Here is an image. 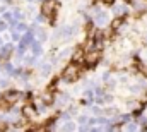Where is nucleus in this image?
<instances>
[{
	"label": "nucleus",
	"mask_w": 147,
	"mask_h": 132,
	"mask_svg": "<svg viewBox=\"0 0 147 132\" xmlns=\"http://www.w3.org/2000/svg\"><path fill=\"white\" fill-rule=\"evenodd\" d=\"M14 69H16V67L12 65V64H5V65H3V70H5L7 76H12V74H14Z\"/></svg>",
	"instance_id": "obj_22"
},
{
	"label": "nucleus",
	"mask_w": 147,
	"mask_h": 132,
	"mask_svg": "<svg viewBox=\"0 0 147 132\" xmlns=\"http://www.w3.org/2000/svg\"><path fill=\"white\" fill-rule=\"evenodd\" d=\"M113 14L115 16H127L128 14V9H127V5L125 3H113Z\"/></svg>",
	"instance_id": "obj_9"
},
{
	"label": "nucleus",
	"mask_w": 147,
	"mask_h": 132,
	"mask_svg": "<svg viewBox=\"0 0 147 132\" xmlns=\"http://www.w3.org/2000/svg\"><path fill=\"white\" fill-rule=\"evenodd\" d=\"M48 17L45 16V14H39V16H36V22H45Z\"/></svg>",
	"instance_id": "obj_26"
},
{
	"label": "nucleus",
	"mask_w": 147,
	"mask_h": 132,
	"mask_svg": "<svg viewBox=\"0 0 147 132\" xmlns=\"http://www.w3.org/2000/svg\"><path fill=\"white\" fill-rule=\"evenodd\" d=\"M39 2H43V0H39Z\"/></svg>",
	"instance_id": "obj_34"
},
{
	"label": "nucleus",
	"mask_w": 147,
	"mask_h": 132,
	"mask_svg": "<svg viewBox=\"0 0 147 132\" xmlns=\"http://www.w3.org/2000/svg\"><path fill=\"white\" fill-rule=\"evenodd\" d=\"M55 12H57V0H43L41 2V14L50 17Z\"/></svg>",
	"instance_id": "obj_4"
},
{
	"label": "nucleus",
	"mask_w": 147,
	"mask_h": 132,
	"mask_svg": "<svg viewBox=\"0 0 147 132\" xmlns=\"http://www.w3.org/2000/svg\"><path fill=\"white\" fill-rule=\"evenodd\" d=\"M91 110H92V113H94V115H101V113H103V110H101L99 106H92Z\"/></svg>",
	"instance_id": "obj_27"
},
{
	"label": "nucleus",
	"mask_w": 147,
	"mask_h": 132,
	"mask_svg": "<svg viewBox=\"0 0 147 132\" xmlns=\"http://www.w3.org/2000/svg\"><path fill=\"white\" fill-rule=\"evenodd\" d=\"M121 26H125V19H123L121 16H116V17L111 21V29H113V31H118Z\"/></svg>",
	"instance_id": "obj_11"
},
{
	"label": "nucleus",
	"mask_w": 147,
	"mask_h": 132,
	"mask_svg": "<svg viewBox=\"0 0 147 132\" xmlns=\"http://www.w3.org/2000/svg\"><path fill=\"white\" fill-rule=\"evenodd\" d=\"M3 99H7L10 105H16L19 99L22 98V93L21 91H17V89H7L5 93H3V96H2Z\"/></svg>",
	"instance_id": "obj_5"
},
{
	"label": "nucleus",
	"mask_w": 147,
	"mask_h": 132,
	"mask_svg": "<svg viewBox=\"0 0 147 132\" xmlns=\"http://www.w3.org/2000/svg\"><path fill=\"white\" fill-rule=\"evenodd\" d=\"M12 16H14L16 19H19V21H22V17H24V14H22V10H21V9H17V7H16V9L12 10Z\"/></svg>",
	"instance_id": "obj_19"
},
{
	"label": "nucleus",
	"mask_w": 147,
	"mask_h": 132,
	"mask_svg": "<svg viewBox=\"0 0 147 132\" xmlns=\"http://www.w3.org/2000/svg\"><path fill=\"white\" fill-rule=\"evenodd\" d=\"M79 124H80V125H87V124H89V117L80 115V117H79Z\"/></svg>",
	"instance_id": "obj_23"
},
{
	"label": "nucleus",
	"mask_w": 147,
	"mask_h": 132,
	"mask_svg": "<svg viewBox=\"0 0 147 132\" xmlns=\"http://www.w3.org/2000/svg\"><path fill=\"white\" fill-rule=\"evenodd\" d=\"M9 86V79L7 77H0V88H7Z\"/></svg>",
	"instance_id": "obj_25"
},
{
	"label": "nucleus",
	"mask_w": 147,
	"mask_h": 132,
	"mask_svg": "<svg viewBox=\"0 0 147 132\" xmlns=\"http://www.w3.org/2000/svg\"><path fill=\"white\" fill-rule=\"evenodd\" d=\"M14 53V46L12 43H3L0 46V60H9Z\"/></svg>",
	"instance_id": "obj_6"
},
{
	"label": "nucleus",
	"mask_w": 147,
	"mask_h": 132,
	"mask_svg": "<svg viewBox=\"0 0 147 132\" xmlns=\"http://www.w3.org/2000/svg\"><path fill=\"white\" fill-rule=\"evenodd\" d=\"M10 36H12V41H17V39L21 41V38H22L21 33H19L17 29H10Z\"/></svg>",
	"instance_id": "obj_21"
},
{
	"label": "nucleus",
	"mask_w": 147,
	"mask_h": 132,
	"mask_svg": "<svg viewBox=\"0 0 147 132\" xmlns=\"http://www.w3.org/2000/svg\"><path fill=\"white\" fill-rule=\"evenodd\" d=\"M84 53H86L84 48H77V50L74 52V55H72L74 62H84Z\"/></svg>",
	"instance_id": "obj_13"
},
{
	"label": "nucleus",
	"mask_w": 147,
	"mask_h": 132,
	"mask_svg": "<svg viewBox=\"0 0 147 132\" xmlns=\"http://www.w3.org/2000/svg\"><path fill=\"white\" fill-rule=\"evenodd\" d=\"M28 2H33V0H28Z\"/></svg>",
	"instance_id": "obj_33"
},
{
	"label": "nucleus",
	"mask_w": 147,
	"mask_h": 132,
	"mask_svg": "<svg viewBox=\"0 0 147 132\" xmlns=\"http://www.w3.org/2000/svg\"><path fill=\"white\" fill-rule=\"evenodd\" d=\"M72 55V50L70 48H63L62 52H60V55H58V60H65L67 57H70Z\"/></svg>",
	"instance_id": "obj_16"
},
{
	"label": "nucleus",
	"mask_w": 147,
	"mask_h": 132,
	"mask_svg": "<svg viewBox=\"0 0 147 132\" xmlns=\"http://www.w3.org/2000/svg\"><path fill=\"white\" fill-rule=\"evenodd\" d=\"M10 106H12V105H10L7 99H3V98L0 99V112H7V110H10Z\"/></svg>",
	"instance_id": "obj_17"
},
{
	"label": "nucleus",
	"mask_w": 147,
	"mask_h": 132,
	"mask_svg": "<svg viewBox=\"0 0 147 132\" xmlns=\"http://www.w3.org/2000/svg\"><path fill=\"white\" fill-rule=\"evenodd\" d=\"M98 2H101V3H105V5H113V3H115V0H98Z\"/></svg>",
	"instance_id": "obj_28"
},
{
	"label": "nucleus",
	"mask_w": 147,
	"mask_h": 132,
	"mask_svg": "<svg viewBox=\"0 0 147 132\" xmlns=\"http://www.w3.org/2000/svg\"><path fill=\"white\" fill-rule=\"evenodd\" d=\"M50 72H51V65H50V64H43V65L39 67V74H41L43 77H48Z\"/></svg>",
	"instance_id": "obj_14"
},
{
	"label": "nucleus",
	"mask_w": 147,
	"mask_h": 132,
	"mask_svg": "<svg viewBox=\"0 0 147 132\" xmlns=\"http://www.w3.org/2000/svg\"><path fill=\"white\" fill-rule=\"evenodd\" d=\"M105 113H106V115H116V108H115V106H110V108L105 110Z\"/></svg>",
	"instance_id": "obj_24"
},
{
	"label": "nucleus",
	"mask_w": 147,
	"mask_h": 132,
	"mask_svg": "<svg viewBox=\"0 0 147 132\" xmlns=\"http://www.w3.org/2000/svg\"><path fill=\"white\" fill-rule=\"evenodd\" d=\"M69 113H70V115H75V113H77V108H75V106H70V110H69Z\"/></svg>",
	"instance_id": "obj_29"
},
{
	"label": "nucleus",
	"mask_w": 147,
	"mask_h": 132,
	"mask_svg": "<svg viewBox=\"0 0 147 132\" xmlns=\"http://www.w3.org/2000/svg\"><path fill=\"white\" fill-rule=\"evenodd\" d=\"M2 45H3V39H2V38H0V46H2Z\"/></svg>",
	"instance_id": "obj_30"
},
{
	"label": "nucleus",
	"mask_w": 147,
	"mask_h": 132,
	"mask_svg": "<svg viewBox=\"0 0 147 132\" xmlns=\"http://www.w3.org/2000/svg\"><path fill=\"white\" fill-rule=\"evenodd\" d=\"M2 2H7V3H10V2H12V0H2Z\"/></svg>",
	"instance_id": "obj_31"
},
{
	"label": "nucleus",
	"mask_w": 147,
	"mask_h": 132,
	"mask_svg": "<svg viewBox=\"0 0 147 132\" xmlns=\"http://www.w3.org/2000/svg\"><path fill=\"white\" fill-rule=\"evenodd\" d=\"M0 69H2V67H0Z\"/></svg>",
	"instance_id": "obj_35"
},
{
	"label": "nucleus",
	"mask_w": 147,
	"mask_h": 132,
	"mask_svg": "<svg viewBox=\"0 0 147 132\" xmlns=\"http://www.w3.org/2000/svg\"><path fill=\"white\" fill-rule=\"evenodd\" d=\"M92 17H94V24H96V26H99V28L106 26V22H108V12L98 10V12H96Z\"/></svg>",
	"instance_id": "obj_7"
},
{
	"label": "nucleus",
	"mask_w": 147,
	"mask_h": 132,
	"mask_svg": "<svg viewBox=\"0 0 147 132\" xmlns=\"http://www.w3.org/2000/svg\"><path fill=\"white\" fill-rule=\"evenodd\" d=\"M101 57H103V53H101V50H99V48L86 50V53H84V64L89 67V69H92V67H96L98 64H99Z\"/></svg>",
	"instance_id": "obj_2"
},
{
	"label": "nucleus",
	"mask_w": 147,
	"mask_h": 132,
	"mask_svg": "<svg viewBox=\"0 0 147 132\" xmlns=\"http://www.w3.org/2000/svg\"><path fill=\"white\" fill-rule=\"evenodd\" d=\"M33 31H34V36H36L39 41H46V38H48V34H46V31L45 29H41V28H33Z\"/></svg>",
	"instance_id": "obj_12"
},
{
	"label": "nucleus",
	"mask_w": 147,
	"mask_h": 132,
	"mask_svg": "<svg viewBox=\"0 0 147 132\" xmlns=\"http://www.w3.org/2000/svg\"><path fill=\"white\" fill-rule=\"evenodd\" d=\"M62 131H75V125H74L70 120H65L63 125H62Z\"/></svg>",
	"instance_id": "obj_18"
},
{
	"label": "nucleus",
	"mask_w": 147,
	"mask_h": 132,
	"mask_svg": "<svg viewBox=\"0 0 147 132\" xmlns=\"http://www.w3.org/2000/svg\"><path fill=\"white\" fill-rule=\"evenodd\" d=\"M14 29H17L19 33H26V31H28V26H26L22 21H19V22H17V26H16Z\"/></svg>",
	"instance_id": "obj_20"
},
{
	"label": "nucleus",
	"mask_w": 147,
	"mask_h": 132,
	"mask_svg": "<svg viewBox=\"0 0 147 132\" xmlns=\"http://www.w3.org/2000/svg\"><path fill=\"white\" fill-rule=\"evenodd\" d=\"M70 101V96L67 95V93H60L58 96H55V105L57 106H63V105H67Z\"/></svg>",
	"instance_id": "obj_10"
},
{
	"label": "nucleus",
	"mask_w": 147,
	"mask_h": 132,
	"mask_svg": "<svg viewBox=\"0 0 147 132\" xmlns=\"http://www.w3.org/2000/svg\"><path fill=\"white\" fill-rule=\"evenodd\" d=\"M39 98L43 99L46 105H53V103H55V93H53V88H48V89H45V91L39 95Z\"/></svg>",
	"instance_id": "obj_8"
},
{
	"label": "nucleus",
	"mask_w": 147,
	"mask_h": 132,
	"mask_svg": "<svg viewBox=\"0 0 147 132\" xmlns=\"http://www.w3.org/2000/svg\"><path fill=\"white\" fill-rule=\"evenodd\" d=\"M31 48H33V55H34V57H39V55H41V52H43V50H41V43H38L36 39L33 41Z\"/></svg>",
	"instance_id": "obj_15"
},
{
	"label": "nucleus",
	"mask_w": 147,
	"mask_h": 132,
	"mask_svg": "<svg viewBox=\"0 0 147 132\" xmlns=\"http://www.w3.org/2000/svg\"><path fill=\"white\" fill-rule=\"evenodd\" d=\"M62 77L65 82H75L79 77H80V67L77 62H72V64H67L62 70Z\"/></svg>",
	"instance_id": "obj_1"
},
{
	"label": "nucleus",
	"mask_w": 147,
	"mask_h": 132,
	"mask_svg": "<svg viewBox=\"0 0 147 132\" xmlns=\"http://www.w3.org/2000/svg\"><path fill=\"white\" fill-rule=\"evenodd\" d=\"M146 43H147V36H146Z\"/></svg>",
	"instance_id": "obj_32"
},
{
	"label": "nucleus",
	"mask_w": 147,
	"mask_h": 132,
	"mask_svg": "<svg viewBox=\"0 0 147 132\" xmlns=\"http://www.w3.org/2000/svg\"><path fill=\"white\" fill-rule=\"evenodd\" d=\"M22 117L26 118V122L29 120V122H33V120H36V115H38V110L34 108V105L33 103H26L24 106H22Z\"/></svg>",
	"instance_id": "obj_3"
}]
</instances>
